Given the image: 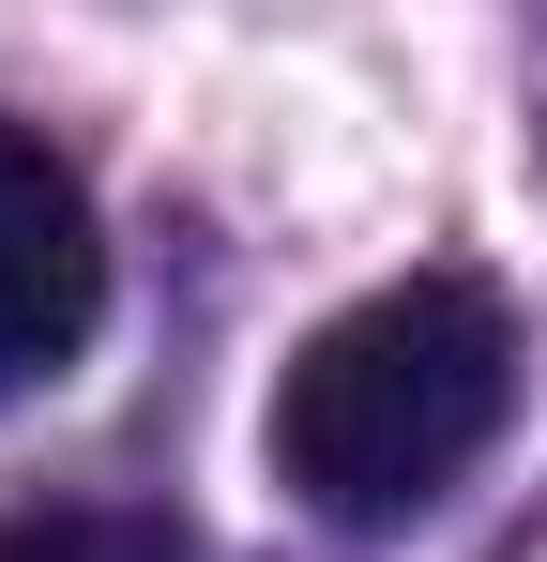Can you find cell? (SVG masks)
I'll list each match as a JSON object with an SVG mask.
<instances>
[{
  "instance_id": "1",
  "label": "cell",
  "mask_w": 547,
  "mask_h": 562,
  "mask_svg": "<svg viewBox=\"0 0 547 562\" xmlns=\"http://www.w3.org/2000/svg\"><path fill=\"white\" fill-rule=\"evenodd\" d=\"M517 411V319L471 274H395L335 304L274 380V486L335 532L426 517Z\"/></svg>"
},
{
  "instance_id": "2",
  "label": "cell",
  "mask_w": 547,
  "mask_h": 562,
  "mask_svg": "<svg viewBox=\"0 0 547 562\" xmlns=\"http://www.w3.org/2000/svg\"><path fill=\"white\" fill-rule=\"evenodd\" d=\"M91 335H107V213H91L77 153H46L0 106V395L77 380Z\"/></svg>"
},
{
  "instance_id": "3",
  "label": "cell",
  "mask_w": 547,
  "mask_h": 562,
  "mask_svg": "<svg viewBox=\"0 0 547 562\" xmlns=\"http://www.w3.org/2000/svg\"><path fill=\"white\" fill-rule=\"evenodd\" d=\"M0 562H182V548H153V532H91V517H62V532H0Z\"/></svg>"
}]
</instances>
